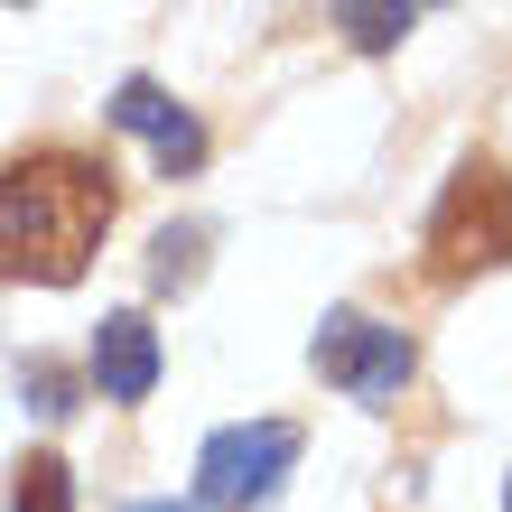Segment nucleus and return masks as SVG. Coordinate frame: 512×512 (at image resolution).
Instances as JSON below:
<instances>
[{
  "instance_id": "6",
  "label": "nucleus",
  "mask_w": 512,
  "mask_h": 512,
  "mask_svg": "<svg viewBox=\"0 0 512 512\" xmlns=\"http://www.w3.org/2000/svg\"><path fill=\"white\" fill-rule=\"evenodd\" d=\"M112 122H122V131H140L149 149H159V168H168V177H187V168L205 159V131H196V122H187V112H177L149 75H131L122 94H112Z\"/></svg>"
},
{
  "instance_id": "11",
  "label": "nucleus",
  "mask_w": 512,
  "mask_h": 512,
  "mask_svg": "<svg viewBox=\"0 0 512 512\" xmlns=\"http://www.w3.org/2000/svg\"><path fill=\"white\" fill-rule=\"evenodd\" d=\"M131 512H215V503H131Z\"/></svg>"
},
{
  "instance_id": "7",
  "label": "nucleus",
  "mask_w": 512,
  "mask_h": 512,
  "mask_svg": "<svg viewBox=\"0 0 512 512\" xmlns=\"http://www.w3.org/2000/svg\"><path fill=\"white\" fill-rule=\"evenodd\" d=\"M410 10H419V0H336V28L364 56H391V47L410 38Z\"/></svg>"
},
{
  "instance_id": "10",
  "label": "nucleus",
  "mask_w": 512,
  "mask_h": 512,
  "mask_svg": "<svg viewBox=\"0 0 512 512\" xmlns=\"http://www.w3.org/2000/svg\"><path fill=\"white\" fill-rule=\"evenodd\" d=\"M28 410L66 419V410H75V373H56V364H28Z\"/></svg>"
},
{
  "instance_id": "3",
  "label": "nucleus",
  "mask_w": 512,
  "mask_h": 512,
  "mask_svg": "<svg viewBox=\"0 0 512 512\" xmlns=\"http://www.w3.org/2000/svg\"><path fill=\"white\" fill-rule=\"evenodd\" d=\"M298 466V429L289 419H243V429H215L196 457V503L215 512H252L280 494V475Z\"/></svg>"
},
{
  "instance_id": "9",
  "label": "nucleus",
  "mask_w": 512,
  "mask_h": 512,
  "mask_svg": "<svg viewBox=\"0 0 512 512\" xmlns=\"http://www.w3.org/2000/svg\"><path fill=\"white\" fill-rule=\"evenodd\" d=\"M196 252H205V233H159V261H149V280H159V289L196 280Z\"/></svg>"
},
{
  "instance_id": "8",
  "label": "nucleus",
  "mask_w": 512,
  "mask_h": 512,
  "mask_svg": "<svg viewBox=\"0 0 512 512\" xmlns=\"http://www.w3.org/2000/svg\"><path fill=\"white\" fill-rule=\"evenodd\" d=\"M10 512H75V475H66V457H28L19 485H10Z\"/></svg>"
},
{
  "instance_id": "4",
  "label": "nucleus",
  "mask_w": 512,
  "mask_h": 512,
  "mask_svg": "<svg viewBox=\"0 0 512 512\" xmlns=\"http://www.w3.org/2000/svg\"><path fill=\"white\" fill-rule=\"evenodd\" d=\"M317 373L336 382V391H354V401H391V391L410 382V336L345 308V317L317 326Z\"/></svg>"
},
{
  "instance_id": "2",
  "label": "nucleus",
  "mask_w": 512,
  "mask_h": 512,
  "mask_svg": "<svg viewBox=\"0 0 512 512\" xmlns=\"http://www.w3.org/2000/svg\"><path fill=\"white\" fill-rule=\"evenodd\" d=\"M512 261V177L503 168H457L429 215V270L438 280H466V270H494Z\"/></svg>"
},
{
  "instance_id": "1",
  "label": "nucleus",
  "mask_w": 512,
  "mask_h": 512,
  "mask_svg": "<svg viewBox=\"0 0 512 512\" xmlns=\"http://www.w3.org/2000/svg\"><path fill=\"white\" fill-rule=\"evenodd\" d=\"M112 205V168L75 159V149H28V159H0V280H38V289H66L84 280Z\"/></svg>"
},
{
  "instance_id": "5",
  "label": "nucleus",
  "mask_w": 512,
  "mask_h": 512,
  "mask_svg": "<svg viewBox=\"0 0 512 512\" xmlns=\"http://www.w3.org/2000/svg\"><path fill=\"white\" fill-rule=\"evenodd\" d=\"M94 382H103V401H149L159 391V336H149L140 308H112L94 326Z\"/></svg>"
},
{
  "instance_id": "12",
  "label": "nucleus",
  "mask_w": 512,
  "mask_h": 512,
  "mask_svg": "<svg viewBox=\"0 0 512 512\" xmlns=\"http://www.w3.org/2000/svg\"><path fill=\"white\" fill-rule=\"evenodd\" d=\"M503 512H512V485H503Z\"/></svg>"
}]
</instances>
